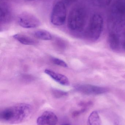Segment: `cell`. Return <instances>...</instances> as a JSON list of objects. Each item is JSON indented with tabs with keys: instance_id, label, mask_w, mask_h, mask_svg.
I'll use <instances>...</instances> for the list:
<instances>
[{
	"instance_id": "11",
	"label": "cell",
	"mask_w": 125,
	"mask_h": 125,
	"mask_svg": "<svg viewBox=\"0 0 125 125\" xmlns=\"http://www.w3.org/2000/svg\"><path fill=\"white\" fill-rule=\"evenodd\" d=\"M13 37L21 44L25 45H34L38 42L37 40L32 37L23 34H14Z\"/></svg>"
},
{
	"instance_id": "14",
	"label": "cell",
	"mask_w": 125,
	"mask_h": 125,
	"mask_svg": "<svg viewBox=\"0 0 125 125\" xmlns=\"http://www.w3.org/2000/svg\"><path fill=\"white\" fill-rule=\"evenodd\" d=\"M36 38L43 40H50L52 39V36L50 32L45 30H38L34 33Z\"/></svg>"
},
{
	"instance_id": "20",
	"label": "cell",
	"mask_w": 125,
	"mask_h": 125,
	"mask_svg": "<svg viewBox=\"0 0 125 125\" xmlns=\"http://www.w3.org/2000/svg\"><path fill=\"white\" fill-rule=\"evenodd\" d=\"M70 125V124H64V125Z\"/></svg>"
},
{
	"instance_id": "4",
	"label": "cell",
	"mask_w": 125,
	"mask_h": 125,
	"mask_svg": "<svg viewBox=\"0 0 125 125\" xmlns=\"http://www.w3.org/2000/svg\"><path fill=\"white\" fill-rule=\"evenodd\" d=\"M112 25L117 29L125 24V0H116L111 8Z\"/></svg>"
},
{
	"instance_id": "10",
	"label": "cell",
	"mask_w": 125,
	"mask_h": 125,
	"mask_svg": "<svg viewBox=\"0 0 125 125\" xmlns=\"http://www.w3.org/2000/svg\"><path fill=\"white\" fill-rule=\"evenodd\" d=\"M45 72L52 79L61 85L68 86L69 84V81L68 78L64 75L49 69H45Z\"/></svg>"
},
{
	"instance_id": "18",
	"label": "cell",
	"mask_w": 125,
	"mask_h": 125,
	"mask_svg": "<svg viewBox=\"0 0 125 125\" xmlns=\"http://www.w3.org/2000/svg\"><path fill=\"white\" fill-rule=\"evenodd\" d=\"M65 1H66L67 3H72L73 2H74L76 0H65Z\"/></svg>"
},
{
	"instance_id": "5",
	"label": "cell",
	"mask_w": 125,
	"mask_h": 125,
	"mask_svg": "<svg viewBox=\"0 0 125 125\" xmlns=\"http://www.w3.org/2000/svg\"><path fill=\"white\" fill-rule=\"evenodd\" d=\"M67 16V8L65 2L63 1H57L51 11V22L57 26L62 25L66 22Z\"/></svg>"
},
{
	"instance_id": "16",
	"label": "cell",
	"mask_w": 125,
	"mask_h": 125,
	"mask_svg": "<svg viewBox=\"0 0 125 125\" xmlns=\"http://www.w3.org/2000/svg\"><path fill=\"white\" fill-rule=\"evenodd\" d=\"M95 3L99 6H107L109 5L112 0H93Z\"/></svg>"
},
{
	"instance_id": "17",
	"label": "cell",
	"mask_w": 125,
	"mask_h": 125,
	"mask_svg": "<svg viewBox=\"0 0 125 125\" xmlns=\"http://www.w3.org/2000/svg\"><path fill=\"white\" fill-rule=\"evenodd\" d=\"M51 61L55 64L59 66L64 68H67L68 67L67 63L61 59L57 58H52L51 59Z\"/></svg>"
},
{
	"instance_id": "3",
	"label": "cell",
	"mask_w": 125,
	"mask_h": 125,
	"mask_svg": "<svg viewBox=\"0 0 125 125\" xmlns=\"http://www.w3.org/2000/svg\"><path fill=\"white\" fill-rule=\"evenodd\" d=\"M102 17L99 14H94L91 18L86 31V36L91 41L97 40L100 37L103 28Z\"/></svg>"
},
{
	"instance_id": "15",
	"label": "cell",
	"mask_w": 125,
	"mask_h": 125,
	"mask_svg": "<svg viewBox=\"0 0 125 125\" xmlns=\"http://www.w3.org/2000/svg\"><path fill=\"white\" fill-rule=\"evenodd\" d=\"M51 92L53 95L56 98H60L62 97H65L68 95V93L66 92L56 89L52 90Z\"/></svg>"
},
{
	"instance_id": "7",
	"label": "cell",
	"mask_w": 125,
	"mask_h": 125,
	"mask_svg": "<svg viewBox=\"0 0 125 125\" xmlns=\"http://www.w3.org/2000/svg\"><path fill=\"white\" fill-rule=\"evenodd\" d=\"M75 88L79 92L89 95L100 94L107 92L108 90L105 87L89 84H77Z\"/></svg>"
},
{
	"instance_id": "2",
	"label": "cell",
	"mask_w": 125,
	"mask_h": 125,
	"mask_svg": "<svg viewBox=\"0 0 125 125\" xmlns=\"http://www.w3.org/2000/svg\"><path fill=\"white\" fill-rule=\"evenodd\" d=\"M87 21L86 9L81 5L75 6L71 9L68 18L67 26L70 31L74 32L83 31Z\"/></svg>"
},
{
	"instance_id": "13",
	"label": "cell",
	"mask_w": 125,
	"mask_h": 125,
	"mask_svg": "<svg viewBox=\"0 0 125 125\" xmlns=\"http://www.w3.org/2000/svg\"><path fill=\"white\" fill-rule=\"evenodd\" d=\"M87 125H102L99 115L96 111L92 112L89 116Z\"/></svg>"
},
{
	"instance_id": "1",
	"label": "cell",
	"mask_w": 125,
	"mask_h": 125,
	"mask_svg": "<svg viewBox=\"0 0 125 125\" xmlns=\"http://www.w3.org/2000/svg\"><path fill=\"white\" fill-rule=\"evenodd\" d=\"M32 111V107L29 104H18L1 110L0 120L3 122L11 125L20 124L27 120Z\"/></svg>"
},
{
	"instance_id": "6",
	"label": "cell",
	"mask_w": 125,
	"mask_h": 125,
	"mask_svg": "<svg viewBox=\"0 0 125 125\" xmlns=\"http://www.w3.org/2000/svg\"><path fill=\"white\" fill-rule=\"evenodd\" d=\"M17 21L19 25L24 28H34L41 24L40 21L36 15L27 11L21 13L18 15Z\"/></svg>"
},
{
	"instance_id": "12",
	"label": "cell",
	"mask_w": 125,
	"mask_h": 125,
	"mask_svg": "<svg viewBox=\"0 0 125 125\" xmlns=\"http://www.w3.org/2000/svg\"><path fill=\"white\" fill-rule=\"evenodd\" d=\"M109 42L110 47L114 50L119 48L120 45L119 38L118 34L114 31H112L109 37Z\"/></svg>"
},
{
	"instance_id": "8",
	"label": "cell",
	"mask_w": 125,
	"mask_h": 125,
	"mask_svg": "<svg viewBox=\"0 0 125 125\" xmlns=\"http://www.w3.org/2000/svg\"><path fill=\"white\" fill-rule=\"evenodd\" d=\"M58 119L54 112L49 111L44 112L37 120V125H56Z\"/></svg>"
},
{
	"instance_id": "21",
	"label": "cell",
	"mask_w": 125,
	"mask_h": 125,
	"mask_svg": "<svg viewBox=\"0 0 125 125\" xmlns=\"http://www.w3.org/2000/svg\"><path fill=\"white\" fill-rule=\"evenodd\" d=\"M27 0L30 1H32L35 0Z\"/></svg>"
},
{
	"instance_id": "9",
	"label": "cell",
	"mask_w": 125,
	"mask_h": 125,
	"mask_svg": "<svg viewBox=\"0 0 125 125\" xmlns=\"http://www.w3.org/2000/svg\"><path fill=\"white\" fill-rule=\"evenodd\" d=\"M12 17V12L10 7L6 2H1L0 18L1 23H8L11 20Z\"/></svg>"
},
{
	"instance_id": "19",
	"label": "cell",
	"mask_w": 125,
	"mask_h": 125,
	"mask_svg": "<svg viewBox=\"0 0 125 125\" xmlns=\"http://www.w3.org/2000/svg\"><path fill=\"white\" fill-rule=\"evenodd\" d=\"M123 46L124 48L125 49V40L124 41V42L123 43Z\"/></svg>"
}]
</instances>
